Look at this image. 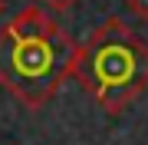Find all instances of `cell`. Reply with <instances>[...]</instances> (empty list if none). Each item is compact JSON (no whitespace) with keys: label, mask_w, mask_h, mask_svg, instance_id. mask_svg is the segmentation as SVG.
<instances>
[{"label":"cell","mask_w":148,"mask_h":145,"mask_svg":"<svg viewBox=\"0 0 148 145\" xmlns=\"http://www.w3.org/2000/svg\"><path fill=\"white\" fill-rule=\"evenodd\" d=\"M40 3H43V7H49L53 13H66V10H73L79 0H40Z\"/></svg>","instance_id":"cell-4"},{"label":"cell","mask_w":148,"mask_h":145,"mask_svg":"<svg viewBox=\"0 0 148 145\" xmlns=\"http://www.w3.org/2000/svg\"><path fill=\"white\" fill-rule=\"evenodd\" d=\"M0 13H3V0H0Z\"/></svg>","instance_id":"cell-5"},{"label":"cell","mask_w":148,"mask_h":145,"mask_svg":"<svg viewBox=\"0 0 148 145\" xmlns=\"http://www.w3.org/2000/svg\"><path fill=\"white\" fill-rule=\"evenodd\" d=\"M76 46L43 7H23L0 27V86L36 112L69 79Z\"/></svg>","instance_id":"cell-1"},{"label":"cell","mask_w":148,"mask_h":145,"mask_svg":"<svg viewBox=\"0 0 148 145\" xmlns=\"http://www.w3.org/2000/svg\"><path fill=\"white\" fill-rule=\"evenodd\" d=\"M69 76L102 112L122 115L148 89V43L122 16H109L76 46Z\"/></svg>","instance_id":"cell-2"},{"label":"cell","mask_w":148,"mask_h":145,"mask_svg":"<svg viewBox=\"0 0 148 145\" xmlns=\"http://www.w3.org/2000/svg\"><path fill=\"white\" fill-rule=\"evenodd\" d=\"M125 10L135 16V20L148 23V0H125Z\"/></svg>","instance_id":"cell-3"}]
</instances>
